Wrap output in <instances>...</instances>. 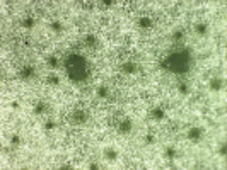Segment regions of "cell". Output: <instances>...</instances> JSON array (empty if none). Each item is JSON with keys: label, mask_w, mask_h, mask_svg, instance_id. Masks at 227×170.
Listing matches in <instances>:
<instances>
[{"label": "cell", "mask_w": 227, "mask_h": 170, "mask_svg": "<svg viewBox=\"0 0 227 170\" xmlns=\"http://www.w3.org/2000/svg\"><path fill=\"white\" fill-rule=\"evenodd\" d=\"M188 138H190L193 143L200 141V138H202V131H200V128H191L190 133H188Z\"/></svg>", "instance_id": "6da1fadb"}, {"label": "cell", "mask_w": 227, "mask_h": 170, "mask_svg": "<svg viewBox=\"0 0 227 170\" xmlns=\"http://www.w3.org/2000/svg\"><path fill=\"white\" fill-rule=\"evenodd\" d=\"M135 70H137V66L133 63H125L123 65V72L125 73H135Z\"/></svg>", "instance_id": "7a4b0ae2"}, {"label": "cell", "mask_w": 227, "mask_h": 170, "mask_svg": "<svg viewBox=\"0 0 227 170\" xmlns=\"http://www.w3.org/2000/svg\"><path fill=\"white\" fill-rule=\"evenodd\" d=\"M130 128H132V123H130V121H123V123L120 124V131H121V133H128Z\"/></svg>", "instance_id": "3957f363"}, {"label": "cell", "mask_w": 227, "mask_h": 170, "mask_svg": "<svg viewBox=\"0 0 227 170\" xmlns=\"http://www.w3.org/2000/svg\"><path fill=\"white\" fill-rule=\"evenodd\" d=\"M32 73H34V70H32L31 66H26V68H22V72H21V75H22L24 78H29Z\"/></svg>", "instance_id": "277c9868"}, {"label": "cell", "mask_w": 227, "mask_h": 170, "mask_svg": "<svg viewBox=\"0 0 227 170\" xmlns=\"http://www.w3.org/2000/svg\"><path fill=\"white\" fill-rule=\"evenodd\" d=\"M138 24H140V27H144V29H147V27L150 26V19H149V17H142V19L138 20Z\"/></svg>", "instance_id": "5b68a950"}, {"label": "cell", "mask_w": 227, "mask_h": 170, "mask_svg": "<svg viewBox=\"0 0 227 170\" xmlns=\"http://www.w3.org/2000/svg\"><path fill=\"white\" fill-rule=\"evenodd\" d=\"M220 87H222V82H220V80H217V78H215V80H212V82H210V89H212V90H219Z\"/></svg>", "instance_id": "8992f818"}, {"label": "cell", "mask_w": 227, "mask_h": 170, "mask_svg": "<svg viewBox=\"0 0 227 170\" xmlns=\"http://www.w3.org/2000/svg\"><path fill=\"white\" fill-rule=\"evenodd\" d=\"M44 109H46V106H44L43 102H39V104L34 107V112H36V114H43V112H44Z\"/></svg>", "instance_id": "52a82bcc"}, {"label": "cell", "mask_w": 227, "mask_h": 170, "mask_svg": "<svg viewBox=\"0 0 227 170\" xmlns=\"http://www.w3.org/2000/svg\"><path fill=\"white\" fill-rule=\"evenodd\" d=\"M152 116H154L156 119H162V117H164V111H162V109H154Z\"/></svg>", "instance_id": "ba28073f"}, {"label": "cell", "mask_w": 227, "mask_h": 170, "mask_svg": "<svg viewBox=\"0 0 227 170\" xmlns=\"http://www.w3.org/2000/svg\"><path fill=\"white\" fill-rule=\"evenodd\" d=\"M97 95H99V97H106V95H108V90H106V87H103V85H101V87L97 89Z\"/></svg>", "instance_id": "9c48e42d"}, {"label": "cell", "mask_w": 227, "mask_h": 170, "mask_svg": "<svg viewBox=\"0 0 227 170\" xmlns=\"http://www.w3.org/2000/svg\"><path fill=\"white\" fill-rule=\"evenodd\" d=\"M197 31H198L200 34H205V31H207V26H205V24H198V26H197Z\"/></svg>", "instance_id": "30bf717a"}, {"label": "cell", "mask_w": 227, "mask_h": 170, "mask_svg": "<svg viewBox=\"0 0 227 170\" xmlns=\"http://www.w3.org/2000/svg\"><path fill=\"white\" fill-rule=\"evenodd\" d=\"M32 24H34V19H32V17H27V19L24 20V26H26V27H31Z\"/></svg>", "instance_id": "8fae6325"}, {"label": "cell", "mask_w": 227, "mask_h": 170, "mask_svg": "<svg viewBox=\"0 0 227 170\" xmlns=\"http://www.w3.org/2000/svg\"><path fill=\"white\" fill-rule=\"evenodd\" d=\"M179 92L181 94H188V85L186 83H179Z\"/></svg>", "instance_id": "7c38bea8"}, {"label": "cell", "mask_w": 227, "mask_h": 170, "mask_svg": "<svg viewBox=\"0 0 227 170\" xmlns=\"http://www.w3.org/2000/svg\"><path fill=\"white\" fill-rule=\"evenodd\" d=\"M106 157H108L109 160H113V158H116V152H113V150H108V152H106Z\"/></svg>", "instance_id": "4fadbf2b"}, {"label": "cell", "mask_w": 227, "mask_h": 170, "mask_svg": "<svg viewBox=\"0 0 227 170\" xmlns=\"http://www.w3.org/2000/svg\"><path fill=\"white\" fill-rule=\"evenodd\" d=\"M10 141H12V143H14V145H19V143H21V138H19V136H17V135H14V136H12V140H10Z\"/></svg>", "instance_id": "5bb4252c"}, {"label": "cell", "mask_w": 227, "mask_h": 170, "mask_svg": "<svg viewBox=\"0 0 227 170\" xmlns=\"http://www.w3.org/2000/svg\"><path fill=\"white\" fill-rule=\"evenodd\" d=\"M226 152H227L226 145H222V146H220V148H219V153H220V155H224V157H226Z\"/></svg>", "instance_id": "9a60e30c"}]
</instances>
